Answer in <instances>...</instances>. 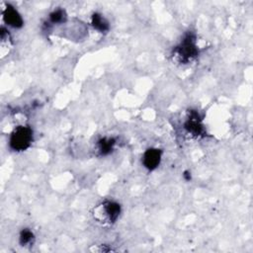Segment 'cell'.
I'll return each instance as SVG.
<instances>
[{
  "mask_svg": "<svg viewBox=\"0 0 253 253\" xmlns=\"http://www.w3.org/2000/svg\"><path fill=\"white\" fill-rule=\"evenodd\" d=\"M33 142V131L29 127L19 126L14 129L9 138L10 148L14 152H24Z\"/></svg>",
  "mask_w": 253,
  "mask_h": 253,
  "instance_id": "2",
  "label": "cell"
},
{
  "mask_svg": "<svg viewBox=\"0 0 253 253\" xmlns=\"http://www.w3.org/2000/svg\"><path fill=\"white\" fill-rule=\"evenodd\" d=\"M185 129L194 135H200L203 133V126L199 120V116L197 114L191 116L185 124Z\"/></svg>",
  "mask_w": 253,
  "mask_h": 253,
  "instance_id": "6",
  "label": "cell"
},
{
  "mask_svg": "<svg viewBox=\"0 0 253 253\" xmlns=\"http://www.w3.org/2000/svg\"><path fill=\"white\" fill-rule=\"evenodd\" d=\"M2 16H3L5 23L10 27L21 28L23 26V19H22L21 15L18 13V11L14 7H12L10 5H8L3 10Z\"/></svg>",
  "mask_w": 253,
  "mask_h": 253,
  "instance_id": "5",
  "label": "cell"
},
{
  "mask_svg": "<svg viewBox=\"0 0 253 253\" xmlns=\"http://www.w3.org/2000/svg\"><path fill=\"white\" fill-rule=\"evenodd\" d=\"M121 213V207L113 201H104L98 204L92 212L93 219L102 226H110L114 223Z\"/></svg>",
  "mask_w": 253,
  "mask_h": 253,
  "instance_id": "1",
  "label": "cell"
},
{
  "mask_svg": "<svg viewBox=\"0 0 253 253\" xmlns=\"http://www.w3.org/2000/svg\"><path fill=\"white\" fill-rule=\"evenodd\" d=\"M92 26L94 27V29H96L97 31L103 33V32H107L109 30V24L107 22V20L100 14H94L92 16Z\"/></svg>",
  "mask_w": 253,
  "mask_h": 253,
  "instance_id": "8",
  "label": "cell"
},
{
  "mask_svg": "<svg viewBox=\"0 0 253 253\" xmlns=\"http://www.w3.org/2000/svg\"><path fill=\"white\" fill-rule=\"evenodd\" d=\"M198 54V48L195 43V39L190 35L186 37L181 44L174 50L175 58L182 64H188Z\"/></svg>",
  "mask_w": 253,
  "mask_h": 253,
  "instance_id": "3",
  "label": "cell"
},
{
  "mask_svg": "<svg viewBox=\"0 0 253 253\" xmlns=\"http://www.w3.org/2000/svg\"><path fill=\"white\" fill-rule=\"evenodd\" d=\"M50 19L51 22L52 24H59V23H63L66 20V13L63 10H57L53 11L51 15H50Z\"/></svg>",
  "mask_w": 253,
  "mask_h": 253,
  "instance_id": "10",
  "label": "cell"
},
{
  "mask_svg": "<svg viewBox=\"0 0 253 253\" xmlns=\"http://www.w3.org/2000/svg\"><path fill=\"white\" fill-rule=\"evenodd\" d=\"M115 146V140L113 138H102L98 142L97 149L101 155L110 153Z\"/></svg>",
  "mask_w": 253,
  "mask_h": 253,
  "instance_id": "7",
  "label": "cell"
},
{
  "mask_svg": "<svg viewBox=\"0 0 253 253\" xmlns=\"http://www.w3.org/2000/svg\"><path fill=\"white\" fill-rule=\"evenodd\" d=\"M20 243L22 246H27L33 243L34 241V234L30 230H23L20 234Z\"/></svg>",
  "mask_w": 253,
  "mask_h": 253,
  "instance_id": "9",
  "label": "cell"
},
{
  "mask_svg": "<svg viewBox=\"0 0 253 253\" xmlns=\"http://www.w3.org/2000/svg\"><path fill=\"white\" fill-rule=\"evenodd\" d=\"M161 161V152L157 149H149L143 156V164L149 170H154Z\"/></svg>",
  "mask_w": 253,
  "mask_h": 253,
  "instance_id": "4",
  "label": "cell"
}]
</instances>
